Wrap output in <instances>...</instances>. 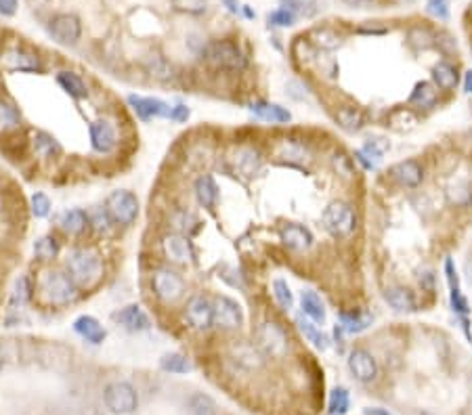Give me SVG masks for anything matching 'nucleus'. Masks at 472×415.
Segmentation results:
<instances>
[{
  "instance_id": "obj_1",
  "label": "nucleus",
  "mask_w": 472,
  "mask_h": 415,
  "mask_svg": "<svg viewBox=\"0 0 472 415\" xmlns=\"http://www.w3.org/2000/svg\"><path fill=\"white\" fill-rule=\"evenodd\" d=\"M65 269L78 285L91 287L93 283L99 281L103 267H101V256L93 248H76L67 254Z\"/></svg>"
},
{
  "instance_id": "obj_2",
  "label": "nucleus",
  "mask_w": 472,
  "mask_h": 415,
  "mask_svg": "<svg viewBox=\"0 0 472 415\" xmlns=\"http://www.w3.org/2000/svg\"><path fill=\"white\" fill-rule=\"evenodd\" d=\"M40 289L51 304L65 306L78 298V283L63 271H46L40 277Z\"/></svg>"
},
{
  "instance_id": "obj_3",
  "label": "nucleus",
  "mask_w": 472,
  "mask_h": 415,
  "mask_svg": "<svg viewBox=\"0 0 472 415\" xmlns=\"http://www.w3.org/2000/svg\"><path fill=\"white\" fill-rule=\"evenodd\" d=\"M105 210L110 214V218L116 225L129 227L137 220L139 216V199L135 193L126 191V189H118L112 191L105 199Z\"/></svg>"
},
{
  "instance_id": "obj_4",
  "label": "nucleus",
  "mask_w": 472,
  "mask_h": 415,
  "mask_svg": "<svg viewBox=\"0 0 472 415\" xmlns=\"http://www.w3.org/2000/svg\"><path fill=\"white\" fill-rule=\"evenodd\" d=\"M204 57L216 70H242L246 65V57L240 46L231 40H214L204 48Z\"/></svg>"
},
{
  "instance_id": "obj_5",
  "label": "nucleus",
  "mask_w": 472,
  "mask_h": 415,
  "mask_svg": "<svg viewBox=\"0 0 472 415\" xmlns=\"http://www.w3.org/2000/svg\"><path fill=\"white\" fill-rule=\"evenodd\" d=\"M103 403L114 415H129L139 407V395L129 382H112L103 390Z\"/></svg>"
},
{
  "instance_id": "obj_6",
  "label": "nucleus",
  "mask_w": 472,
  "mask_h": 415,
  "mask_svg": "<svg viewBox=\"0 0 472 415\" xmlns=\"http://www.w3.org/2000/svg\"><path fill=\"white\" fill-rule=\"evenodd\" d=\"M323 225L334 237H346L355 229V212L344 202H332L323 210Z\"/></svg>"
},
{
  "instance_id": "obj_7",
  "label": "nucleus",
  "mask_w": 472,
  "mask_h": 415,
  "mask_svg": "<svg viewBox=\"0 0 472 415\" xmlns=\"http://www.w3.org/2000/svg\"><path fill=\"white\" fill-rule=\"evenodd\" d=\"M48 34L57 44L72 46L82 36V23L72 13H59L48 21Z\"/></svg>"
},
{
  "instance_id": "obj_8",
  "label": "nucleus",
  "mask_w": 472,
  "mask_h": 415,
  "mask_svg": "<svg viewBox=\"0 0 472 415\" xmlns=\"http://www.w3.org/2000/svg\"><path fill=\"white\" fill-rule=\"evenodd\" d=\"M212 310H214V325L221 329H240L244 325V310L229 296H216L212 302Z\"/></svg>"
},
{
  "instance_id": "obj_9",
  "label": "nucleus",
  "mask_w": 472,
  "mask_h": 415,
  "mask_svg": "<svg viewBox=\"0 0 472 415\" xmlns=\"http://www.w3.org/2000/svg\"><path fill=\"white\" fill-rule=\"evenodd\" d=\"M256 342L258 348L267 355V357H282L288 350V338L284 334V329L277 323H263L256 331Z\"/></svg>"
},
{
  "instance_id": "obj_10",
  "label": "nucleus",
  "mask_w": 472,
  "mask_h": 415,
  "mask_svg": "<svg viewBox=\"0 0 472 415\" xmlns=\"http://www.w3.org/2000/svg\"><path fill=\"white\" fill-rule=\"evenodd\" d=\"M152 285H154V291H156L157 298L162 302H166V304L176 302L185 294V281H183V277L178 275V273H174V271H170V269H159V271H156L154 277H152Z\"/></svg>"
},
{
  "instance_id": "obj_11",
  "label": "nucleus",
  "mask_w": 472,
  "mask_h": 415,
  "mask_svg": "<svg viewBox=\"0 0 472 415\" xmlns=\"http://www.w3.org/2000/svg\"><path fill=\"white\" fill-rule=\"evenodd\" d=\"M129 105L137 112V116L141 120H152V118H170V105L162 99L156 97H139V95H131L129 97Z\"/></svg>"
},
{
  "instance_id": "obj_12",
  "label": "nucleus",
  "mask_w": 472,
  "mask_h": 415,
  "mask_svg": "<svg viewBox=\"0 0 472 415\" xmlns=\"http://www.w3.org/2000/svg\"><path fill=\"white\" fill-rule=\"evenodd\" d=\"M348 369L355 376V380H359V382H372L378 374L376 359L363 348H355L348 355Z\"/></svg>"
},
{
  "instance_id": "obj_13",
  "label": "nucleus",
  "mask_w": 472,
  "mask_h": 415,
  "mask_svg": "<svg viewBox=\"0 0 472 415\" xmlns=\"http://www.w3.org/2000/svg\"><path fill=\"white\" fill-rule=\"evenodd\" d=\"M91 133V145L97 153H112L116 143H118V135L112 122L107 120H97L91 124L88 129Z\"/></svg>"
},
{
  "instance_id": "obj_14",
  "label": "nucleus",
  "mask_w": 472,
  "mask_h": 415,
  "mask_svg": "<svg viewBox=\"0 0 472 415\" xmlns=\"http://www.w3.org/2000/svg\"><path fill=\"white\" fill-rule=\"evenodd\" d=\"M187 321L195 329H208L214 325V310L212 302L206 296H195L187 306Z\"/></svg>"
},
{
  "instance_id": "obj_15",
  "label": "nucleus",
  "mask_w": 472,
  "mask_h": 415,
  "mask_svg": "<svg viewBox=\"0 0 472 415\" xmlns=\"http://www.w3.org/2000/svg\"><path fill=\"white\" fill-rule=\"evenodd\" d=\"M114 319L131 331H145L152 325L150 317L143 312V308L139 304H129V306L120 308L118 312H114Z\"/></svg>"
},
{
  "instance_id": "obj_16",
  "label": "nucleus",
  "mask_w": 472,
  "mask_h": 415,
  "mask_svg": "<svg viewBox=\"0 0 472 415\" xmlns=\"http://www.w3.org/2000/svg\"><path fill=\"white\" fill-rule=\"evenodd\" d=\"M164 250L166 256L174 263H187L193 258V248L189 237H185L183 233H172L164 237Z\"/></svg>"
},
{
  "instance_id": "obj_17",
  "label": "nucleus",
  "mask_w": 472,
  "mask_h": 415,
  "mask_svg": "<svg viewBox=\"0 0 472 415\" xmlns=\"http://www.w3.org/2000/svg\"><path fill=\"white\" fill-rule=\"evenodd\" d=\"M263 166V157L254 147H240L233 153V168L244 176H254Z\"/></svg>"
},
{
  "instance_id": "obj_18",
  "label": "nucleus",
  "mask_w": 472,
  "mask_h": 415,
  "mask_svg": "<svg viewBox=\"0 0 472 415\" xmlns=\"http://www.w3.org/2000/svg\"><path fill=\"white\" fill-rule=\"evenodd\" d=\"M391 176L403 187H418L422 183V168L414 159L399 162L391 168Z\"/></svg>"
},
{
  "instance_id": "obj_19",
  "label": "nucleus",
  "mask_w": 472,
  "mask_h": 415,
  "mask_svg": "<svg viewBox=\"0 0 472 415\" xmlns=\"http://www.w3.org/2000/svg\"><path fill=\"white\" fill-rule=\"evenodd\" d=\"M74 331L78 334V336H82L86 342H91V344H101L103 340H105V329H103V325L95 319V317H91V315H82V317H78L76 321H74Z\"/></svg>"
},
{
  "instance_id": "obj_20",
  "label": "nucleus",
  "mask_w": 472,
  "mask_h": 415,
  "mask_svg": "<svg viewBox=\"0 0 472 415\" xmlns=\"http://www.w3.org/2000/svg\"><path fill=\"white\" fill-rule=\"evenodd\" d=\"M250 110H252V114H254L258 120H263V122L286 124V122L292 120V114H290L286 107L277 105V103H265V101H258V103H254Z\"/></svg>"
},
{
  "instance_id": "obj_21",
  "label": "nucleus",
  "mask_w": 472,
  "mask_h": 415,
  "mask_svg": "<svg viewBox=\"0 0 472 415\" xmlns=\"http://www.w3.org/2000/svg\"><path fill=\"white\" fill-rule=\"evenodd\" d=\"M282 242H284L290 250H299V252H303V250L311 248V244H313V235H311L309 229H305V227L292 223V225H286V227L282 229Z\"/></svg>"
},
{
  "instance_id": "obj_22",
  "label": "nucleus",
  "mask_w": 472,
  "mask_h": 415,
  "mask_svg": "<svg viewBox=\"0 0 472 415\" xmlns=\"http://www.w3.org/2000/svg\"><path fill=\"white\" fill-rule=\"evenodd\" d=\"M88 214L84 212V210H80V208H74V210H67V212H63V216H61V229L67 233V235H82L84 231H86V227H88Z\"/></svg>"
},
{
  "instance_id": "obj_23",
  "label": "nucleus",
  "mask_w": 472,
  "mask_h": 415,
  "mask_svg": "<svg viewBox=\"0 0 472 415\" xmlns=\"http://www.w3.org/2000/svg\"><path fill=\"white\" fill-rule=\"evenodd\" d=\"M57 82L74 99H86L88 97V88H86L84 80L78 74H74V72H59L57 74Z\"/></svg>"
},
{
  "instance_id": "obj_24",
  "label": "nucleus",
  "mask_w": 472,
  "mask_h": 415,
  "mask_svg": "<svg viewBox=\"0 0 472 415\" xmlns=\"http://www.w3.org/2000/svg\"><path fill=\"white\" fill-rule=\"evenodd\" d=\"M195 197H197V202H199V206H204V208H212L214 204H216V199H218V189H216V183H214V178L212 176H199L197 180H195Z\"/></svg>"
},
{
  "instance_id": "obj_25",
  "label": "nucleus",
  "mask_w": 472,
  "mask_h": 415,
  "mask_svg": "<svg viewBox=\"0 0 472 415\" xmlns=\"http://www.w3.org/2000/svg\"><path fill=\"white\" fill-rule=\"evenodd\" d=\"M301 306H303V312L315 321V323H323L325 321V308H323V302L321 298L315 294V291H303L301 296Z\"/></svg>"
},
{
  "instance_id": "obj_26",
  "label": "nucleus",
  "mask_w": 472,
  "mask_h": 415,
  "mask_svg": "<svg viewBox=\"0 0 472 415\" xmlns=\"http://www.w3.org/2000/svg\"><path fill=\"white\" fill-rule=\"evenodd\" d=\"M277 157H282L284 162H290V164H305L309 159V151L301 143L284 140L277 147Z\"/></svg>"
},
{
  "instance_id": "obj_27",
  "label": "nucleus",
  "mask_w": 472,
  "mask_h": 415,
  "mask_svg": "<svg viewBox=\"0 0 472 415\" xmlns=\"http://www.w3.org/2000/svg\"><path fill=\"white\" fill-rule=\"evenodd\" d=\"M433 76H435V82L439 84V88H443V91H452L458 84V72L447 61H439L433 70Z\"/></svg>"
},
{
  "instance_id": "obj_28",
  "label": "nucleus",
  "mask_w": 472,
  "mask_h": 415,
  "mask_svg": "<svg viewBox=\"0 0 472 415\" xmlns=\"http://www.w3.org/2000/svg\"><path fill=\"white\" fill-rule=\"evenodd\" d=\"M8 63L19 72H42V63L38 61V57L29 55L25 51H11Z\"/></svg>"
},
{
  "instance_id": "obj_29",
  "label": "nucleus",
  "mask_w": 472,
  "mask_h": 415,
  "mask_svg": "<svg viewBox=\"0 0 472 415\" xmlns=\"http://www.w3.org/2000/svg\"><path fill=\"white\" fill-rule=\"evenodd\" d=\"M384 298L397 312H405V310L414 308V298L405 287H391V289H386Z\"/></svg>"
},
{
  "instance_id": "obj_30",
  "label": "nucleus",
  "mask_w": 472,
  "mask_h": 415,
  "mask_svg": "<svg viewBox=\"0 0 472 415\" xmlns=\"http://www.w3.org/2000/svg\"><path fill=\"white\" fill-rule=\"evenodd\" d=\"M187 415H216V405L208 395L195 393L187 401Z\"/></svg>"
},
{
  "instance_id": "obj_31",
  "label": "nucleus",
  "mask_w": 472,
  "mask_h": 415,
  "mask_svg": "<svg viewBox=\"0 0 472 415\" xmlns=\"http://www.w3.org/2000/svg\"><path fill=\"white\" fill-rule=\"evenodd\" d=\"M34 149L42 157H53V155H59L61 153L59 140L53 137V135H48V133H36L34 135Z\"/></svg>"
},
{
  "instance_id": "obj_32",
  "label": "nucleus",
  "mask_w": 472,
  "mask_h": 415,
  "mask_svg": "<svg viewBox=\"0 0 472 415\" xmlns=\"http://www.w3.org/2000/svg\"><path fill=\"white\" fill-rule=\"evenodd\" d=\"M336 120H338V124H340L346 133H357V131L363 126V116H361V112L355 110V107H342V110H338Z\"/></svg>"
},
{
  "instance_id": "obj_33",
  "label": "nucleus",
  "mask_w": 472,
  "mask_h": 415,
  "mask_svg": "<svg viewBox=\"0 0 472 415\" xmlns=\"http://www.w3.org/2000/svg\"><path fill=\"white\" fill-rule=\"evenodd\" d=\"M350 409V395L346 388L338 386L329 393V403H327V411L329 415H344Z\"/></svg>"
},
{
  "instance_id": "obj_34",
  "label": "nucleus",
  "mask_w": 472,
  "mask_h": 415,
  "mask_svg": "<svg viewBox=\"0 0 472 415\" xmlns=\"http://www.w3.org/2000/svg\"><path fill=\"white\" fill-rule=\"evenodd\" d=\"M296 325H299V329L305 334V338L313 344L315 348H319V350H325L327 348V338L321 334V329H317V325L311 323V319L299 317L296 319Z\"/></svg>"
},
{
  "instance_id": "obj_35",
  "label": "nucleus",
  "mask_w": 472,
  "mask_h": 415,
  "mask_svg": "<svg viewBox=\"0 0 472 415\" xmlns=\"http://www.w3.org/2000/svg\"><path fill=\"white\" fill-rule=\"evenodd\" d=\"M435 101H437V91L431 82L416 84V88L409 97V103L420 105V107H431V105H435Z\"/></svg>"
},
{
  "instance_id": "obj_36",
  "label": "nucleus",
  "mask_w": 472,
  "mask_h": 415,
  "mask_svg": "<svg viewBox=\"0 0 472 415\" xmlns=\"http://www.w3.org/2000/svg\"><path fill=\"white\" fill-rule=\"evenodd\" d=\"M159 367L164 371H170V374H187L191 371V363L187 361V357L178 355V353H168L159 359Z\"/></svg>"
},
{
  "instance_id": "obj_37",
  "label": "nucleus",
  "mask_w": 472,
  "mask_h": 415,
  "mask_svg": "<svg viewBox=\"0 0 472 415\" xmlns=\"http://www.w3.org/2000/svg\"><path fill=\"white\" fill-rule=\"evenodd\" d=\"M34 252H36V256H38L40 261H53V258H57V254H59V244H57L55 237L44 235V237H40V239L34 244Z\"/></svg>"
},
{
  "instance_id": "obj_38",
  "label": "nucleus",
  "mask_w": 472,
  "mask_h": 415,
  "mask_svg": "<svg viewBox=\"0 0 472 415\" xmlns=\"http://www.w3.org/2000/svg\"><path fill=\"white\" fill-rule=\"evenodd\" d=\"M340 321H342V329L348 331V334H361L363 329L369 327L372 323V317L367 315H340Z\"/></svg>"
},
{
  "instance_id": "obj_39",
  "label": "nucleus",
  "mask_w": 472,
  "mask_h": 415,
  "mask_svg": "<svg viewBox=\"0 0 472 415\" xmlns=\"http://www.w3.org/2000/svg\"><path fill=\"white\" fill-rule=\"evenodd\" d=\"M447 195H450V202L456 204V206H468L472 202L471 187H468V183H464V180L454 183V185L447 189Z\"/></svg>"
},
{
  "instance_id": "obj_40",
  "label": "nucleus",
  "mask_w": 472,
  "mask_h": 415,
  "mask_svg": "<svg viewBox=\"0 0 472 415\" xmlns=\"http://www.w3.org/2000/svg\"><path fill=\"white\" fill-rule=\"evenodd\" d=\"M32 291H34V287H32L29 277H19L13 287V304H19V306L27 304L32 300Z\"/></svg>"
},
{
  "instance_id": "obj_41",
  "label": "nucleus",
  "mask_w": 472,
  "mask_h": 415,
  "mask_svg": "<svg viewBox=\"0 0 472 415\" xmlns=\"http://www.w3.org/2000/svg\"><path fill=\"white\" fill-rule=\"evenodd\" d=\"M315 44L325 48V51H334L342 44V38L334 32V29H327V27H321V29H315L313 34Z\"/></svg>"
},
{
  "instance_id": "obj_42",
  "label": "nucleus",
  "mask_w": 472,
  "mask_h": 415,
  "mask_svg": "<svg viewBox=\"0 0 472 415\" xmlns=\"http://www.w3.org/2000/svg\"><path fill=\"white\" fill-rule=\"evenodd\" d=\"M273 296H275V300L280 302V306H282L284 310H290V308L294 306L292 289H290V285H288L284 279H275V281H273Z\"/></svg>"
},
{
  "instance_id": "obj_43",
  "label": "nucleus",
  "mask_w": 472,
  "mask_h": 415,
  "mask_svg": "<svg viewBox=\"0 0 472 415\" xmlns=\"http://www.w3.org/2000/svg\"><path fill=\"white\" fill-rule=\"evenodd\" d=\"M294 21H296V13L292 11V8H277V11H273V13H269V23L271 25H277V27H290V25H294Z\"/></svg>"
},
{
  "instance_id": "obj_44",
  "label": "nucleus",
  "mask_w": 472,
  "mask_h": 415,
  "mask_svg": "<svg viewBox=\"0 0 472 415\" xmlns=\"http://www.w3.org/2000/svg\"><path fill=\"white\" fill-rule=\"evenodd\" d=\"M19 120H21L19 112L11 103L0 101V126L2 129H13V126L19 124Z\"/></svg>"
},
{
  "instance_id": "obj_45",
  "label": "nucleus",
  "mask_w": 472,
  "mask_h": 415,
  "mask_svg": "<svg viewBox=\"0 0 472 415\" xmlns=\"http://www.w3.org/2000/svg\"><path fill=\"white\" fill-rule=\"evenodd\" d=\"M174 8L181 13H189V15H202L208 8L206 0H172Z\"/></svg>"
},
{
  "instance_id": "obj_46",
  "label": "nucleus",
  "mask_w": 472,
  "mask_h": 415,
  "mask_svg": "<svg viewBox=\"0 0 472 415\" xmlns=\"http://www.w3.org/2000/svg\"><path fill=\"white\" fill-rule=\"evenodd\" d=\"M363 153H367L374 162H380L382 159V155L388 151V143L384 140V138H372V140H367L365 143V147L361 149Z\"/></svg>"
},
{
  "instance_id": "obj_47",
  "label": "nucleus",
  "mask_w": 472,
  "mask_h": 415,
  "mask_svg": "<svg viewBox=\"0 0 472 415\" xmlns=\"http://www.w3.org/2000/svg\"><path fill=\"white\" fill-rule=\"evenodd\" d=\"M51 212V199L44 193H34L32 195V214L36 218H46Z\"/></svg>"
},
{
  "instance_id": "obj_48",
  "label": "nucleus",
  "mask_w": 472,
  "mask_h": 415,
  "mask_svg": "<svg viewBox=\"0 0 472 415\" xmlns=\"http://www.w3.org/2000/svg\"><path fill=\"white\" fill-rule=\"evenodd\" d=\"M172 223H174V227H176L178 231H183V233H191V231L195 229V225H197V218H195L193 214H189V212H176V214L172 216Z\"/></svg>"
},
{
  "instance_id": "obj_49",
  "label": "nucleus",
  "mask_w": 472,
  "mask_h": 415,
  "mask_svg": "<svg viewBox=\"0 0 472 415\" xmlns=\"http://www.w3.org/2000/svg\"><path fill=\"white\" fill-rule=\"evenodd\" d=\"M426 8L437 19H447L450 17V2L447 0H428Z\"/></svg>"
},
{
  "instance_id": "obj_50",
  "label": "nucleus",
  "mask_w": 472,
  "mask_h": 415,
  "mask_svg": "<svg viewBox=\"0 0 472 415\" xmlns=\"http://www.w3.org/2000/svg\"><path fill=\"white\" fill-rule=\"evenodd\" d=\"M409 40H412L418 48H426V46H431V44H433V36H431V32H428V29H422V27L412 29Z\"/></svg>"
},
{
  "instance_id": "obj_51",
  "label": "nucleus",
  "mask_w": 472,
  "mask_h": 415,
  "mask_svg": "<svg viewBox=\"0 0 472 415\" xmlns=\"http://www.w3.org/2000/svg\"><path fill=\"white\" fill-rule=\"evenodd\" d=\"M334 166H336L338 174H342L344 178H350L353 176V164H350V159L344 153H336L334 155Z\"/></svg>"
},
{
  "instance_id": "obj_52",
  "label": "nucleus",
  "mask_w": 472,
  "mask_h": 415,
  "mask_svg": "<svg viewBox=\"0 0 472 415\" xmlns=\"http://www.w3.org/2000/svg\"><path fill=\"white\" fill-rule=\"evenodd\" d=\"M112 223H114V220L110 218L107 210H99V212L95 214V227H97V231H107Z\"/></svg>"
},
{
  "instance_id": "obj_53",
  "label": "nucleus",
  "mask_w": 472,
  "mask_h": 415,
  "mask_svg": "<svg viewBox=\"0 0 472 415\" xmlns=\"http://www.w3.org/2000/svg\"><path fill=\"white\" fill-rule=\"evenodd\" d=\"M189 118V110L185 107V105H174L172 110H170V120H174V122H185Z\"/></svg>"
},
{
  "instance_id": "obj_54",
  "label": "nucleus",
  "mask_w": 472,
  "mask_h": 415,
  "mask_svg": "<svg viewBox=\"0 0 472 415\" xmlns=\"http://www.w3.org/2000/svg\"><path fill=\"white\" fill-rule=\"evenodd\" d=\"M17 6H19V2H17V0H0V15H4V17L15 15Z\"/></svg>"
},
{
  "instance_id": "obj_55",
  "label": "nucleus",
  "mask_w": 472,
  "mask_h": 415,
  "mask_svg": "<svg viewBox=\"0 0 472 415\" xmlns=\"http://www.w3.org/2000/svg\"><path fill=\"white\" fill-rule=\"evenodd\" d=\"M355 157H357V162H361V164H363V166H365L367 170H374V168L378 166V162H374V159H372V157H369L367 153H363L361 149H359V151L355 153Z\"/></svg>"
},
{
  "instance_id": "obj_56",
  "label": "nucleus",
  "mask_w": 472,
  "mask_h": 415,
  "mask_svg": "<svg viewBox=\"0 0 472 415\" xmlns=\"http://www.w3.org/2000/svg\"><path fill=\"white\" fill-rule=\"evenodd\" d=\"M223 4L227 6V11H229V13H240V8H242L237 0H223Z\"/></svg>"
},
{
  "instance_id": "obj_57",
  "label": "nucleus",
  "mask_w": 472,
  "mask_h": 415,
  "mask_svg": "<svg viewBox=\"0 0 472 415\" xmlns=\"http://www.w3.org/2000/svg\"><path fill=\"white\" fill-rule=\"evenodd\" d=\"M363 414L365 415H393L388 409H382V407H367Z\"/></svg>"
},
{
  "instance_id": "obj_58",
  "label": "nucleus",
  "mask_w": 472,
  "mask_h": 415,
  "mask_svg": "<svg viewBox=\"0 0 472 415\" xmlns=\"http://www.w3.org/2000/svg\"><path fill=\"white\" fill-rule=\"evenodd\" d=\"M464 91L466 93H472V70L466 72V78H464Z\"/></svg>"
},
{
  "instance_id": "obj_59",
  "label": "nucleus",
  "mask_w": 472,
  "mask_h": 415,
  "mask_svg": "<svg viewBox=\"0 0 472 415\" xmlns=\"http://www.w3.org/2000/svg\"><path fill=\"white\" fill-rule=\"evenodd\" d=\"M464 273H466L468 281L472 283V256L471 258H466V263H464Z\"/></svg>"
},
{
  "instance_id": "obj_60",
  "label": "nucleus",
  "mask_w": 472,
  "mask_h": 415,
  "mask_svg": "<svg viewBox=\"0 0 472 415\" xmlns=\"http://www.w3.org/2000/svg\"><path fill=\"white\" fill-rule=\"evenodd\" d=\"M344 2H348V4H355V6H357V4H365L367 0H344Z\"/></svg>"
},
{
  "instance_id": "obj_61",
  "label": "nucleus",
  "mask_w": 472,
  "mask_h": 415,
  "mask_svg": "<svg viewBox=\"0 0 472 415\" xmlns=\"http://www.w3.org/2000/svg\"><path fill=\"white\" fill-rule=\"evenodd\" d=\"M2 365H4V353H2V346H0V369H2Z\"/></svg>"
},
{
  "instance_id": "obj_62",
  "label": "nucleus",
  "mask_w": 472,
  "mask_h": 415,
  "mask_svg": "<svg viewBox=\"0 0 472 415\" xmlns=\"http://www.w3.org/2000/svg\"><path fill=\"white\" fill-rule=\"evenodd\" d=\"M420 415H433V414H428V411H422V414Z\"/></svg>"
}]
</instances>
